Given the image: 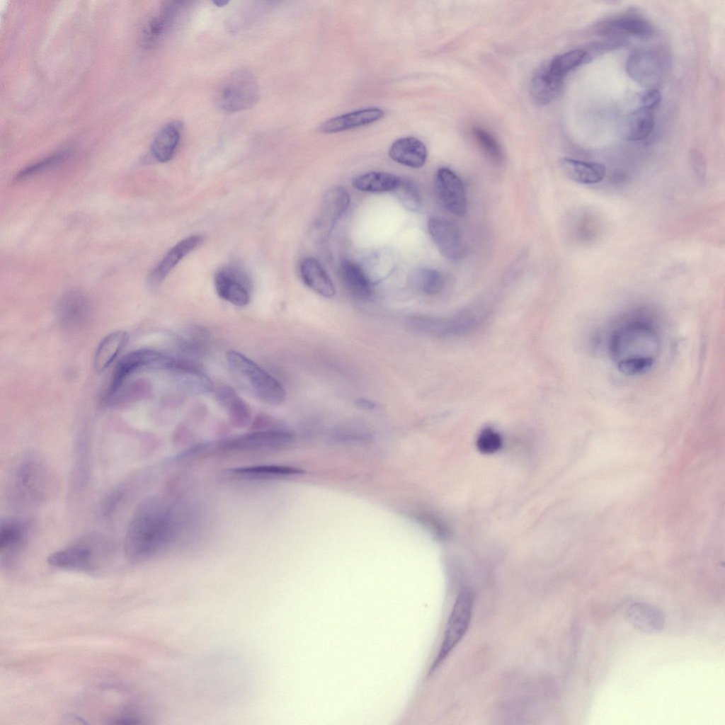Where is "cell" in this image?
<instances>
[{
	"label": "cell",
	"mask_w": 725,
	"mask_h": 725,
	"mask_svg": "<svg viewBox=\"0 0 725 725\" xmlns=\"http://www.w3.org/2000/svg\"><path fill=\"white\" fill-rule=\"evenodd\" d=\"M416 281L419 288L429 295L439 293L444 284L441 273L432 268H422L417 271Z\"/></svg>",
	"instance_id": "obj_39"
},
{
	"label": "cell",
	"mask_w": 725,
	"mask_h": 725,
	"mask_svg": "<svg viewBox=\"0 0 725 725\" xmlns=\"http://www.w3.org/2000/svg\"><path fill=\"white\" fill-rule=\"evenodd\" d=\"M661 93L657 89L648 90L641 98L642 107L651 110L661 101Z\"/></svg>",
	"instance_id": "obj_44"
},
{
	"label": "cell",
	"mask_w": 725,
	"mask_h": 725,
	"mask_svg": "<svg viewBox=\"0 0 725 725\" xmlns=\"http://www.w3.org/2000/svg\"><path fill=\"white\" fill-rule=\"evenodd\" d=\"M356 404L358 407L365 409H373L375 407V404L374 402L365 399H358L356 402Z\"/></svg>",
	"instance_id": "obj_46"
},
{
	"label": "cell",
	"mask_w": 725,
	"mask_h": 725,
	"mask_svg": "<svg viewBox=\"0 0 725 725\" xmlns=\"http://www.w3.org/2000/svg\"><path fill=\"white\" fill-rule=\"evenodd\" d=\"M401 205L410 211H417L421 206V198L416 184L406 178H401L393 190Z\"/></svg>",
	"instance_id": "obj_38"
},
{
	"label": "cell",
	"mask_w": 725,
	"mask_h": 725,
	"mask_svg": "<svg viewBox=\"0 0 725 725\" xmlns=\"http://www.w3.org/2000/svg\"><path fill=\"white\" fill-rule=\"evenodd\" d=\"M181 132L182 124L179 121H171L164 125L157 132L151 145L154 159L161 163L171 159L179 144Z\"/></svg>",
	"instance_id": "obj_28"
},
{
	"label": "cell",
	"mask_w": 725,
	"mask_h": 725,
	"mask_svg": "<svg viewBox=\"0 0 725 725\" xmlns=\"http://www.w3.org/2000/svg\"><path fill=\"white\" fill-rule=\"evenodd\" d=\"M294 433L282 427L255 430L253 432L226 439L219 443V449L231 452H252L279 450L290 445Z\"/></svg>",
	"instance_id": "obj_8"
},
{
	"label": "cell",
	"mask_w": 725,
	"mask_h": 725,
	"mask_svg": "<svg viewBox=\"0 0 725 725\" xmlns=\"http://www.w3.org/2000/svg\"><path fill=\"white\" fill-rule=\"evenodd\" d=\"M563 79L552 72L547 64L540 68L531 82L530 92L533 101L541 105L550 103L559 94Z\"/></svg>",
	"instance_id": "obj_27"
},
{
	"label": "cell",
	"mask_w": 725,
	"mask_h": 725,
	"mask_svg": "<svg viewBox=\"0 0 725 725\" xmlns=\"http://www.w3.org/2000/svg\"><path fill=\"white\" fill-rule=\"evenodd\" d=\"M304 283L316 293L324 297L335 295L336 288L321 263L314 258H304L299 268Z\"/></svg>",
	"instance_id": "obj_29"
},
{
	"label": "cell",
	"mask_w": 725,
	"mask_h": 725,
	"mask_svg": "<svg viewBox=\"0 0 725 725\" xmlns=\"http://www.w3.org/2000/svg\"><path fill=\"white\" fill-rule=\"evenodd\" d=\"M91 474V453L88 440L80 439L73 453L69 481V491L74 497L80 496L86 489Z\"/></svg>",
	"instance_id": "obj_20"
},
{
	"label": "cell",
	"mask_w": 725,
	"mask_h": 725,
	"mask_svg": "<svg viewBox=\"0 0 725 725\" xmlns=\"http://www.w3.org/2000/svg\"><path fill=\"white\" fill-rule=\"evenodd\" d=\"M214 3L217 6H225L228 3V1H227L220 0V1H214Z\"/></svg>",
	"instance_id": "obj_47"
},
{
	"label": "cell",
	"mask_w": 725,
	"mask_h": 725,
	"mask_svg": "<svg viewBox=\"0 0 725 725\" xmlns=\"http://www.w3.org/2000/svg\"><path fill=\"white\" fill-rule=\"evenodd\" d=\"M474 595L463 590L458 595L445 627L439 653L430 671L433 672L465 634L472 618Z\"/></svg>",
	"instance_id": "obj_9"
},
{
	"label": "cell",
	"mask_w": 725,
	"mask_h": 725,
	"mask_svg": "<svg viewBox=\"0 0 725 725\" xmlns=\"http://www.w3.org/2000/svg\"><path fill=\"white\" fill-rule=\"evenodd\" d=\"M472 133L479 145L491 160L496 163L503 161V152L493 136L480 127H474Z\"/></svg>",
	"instance_id": "obj_40"
},
{
	"label": "cell",
	"mask_w": 725,
	"mask_h": 725,
	"mask_svg": "<svg viewBox=\"0 0 725 725\" xmlns=\"http://www.w3.org/2000/svg\"><path fill=\"white\" fill-rule=\"evenodd\" d=\"M32 532V523L21 517H11L0 523V560L1 566L13 565L26 549Z\"/></svg>",
	"instance_id": "obj_11"
},
{
	"label": "cell",
	"mask_w": 725,
	"mask_h": 725,
	"mask_svg": "<svg viewBox=\"0 0 725 725\" xmlns=\"http://www.w3.org/2000/svg\"><path fill=\"white\" fill-rule=\"evenodd\" d=\"M384 115V110L379 108L360 109L330 118L323 122L319 130L326 134L339 132L372 124Z\"/></svg>",
	"instance_id": "obj_21"
},
{
	"label": "cell",
	"mask_w": 725,
	"mask_h": 725,
	"mask_svg": "<svg viewBox=\"0 0 725 725\" xmlns=\"http://www.w3.org/2000/svg\"><path fill=\"white\" fill-rule=\"evenodd\" d=\"M604 31L608 33L625 34L646 38L652 35L653 28L644 18L629 15L608 21L604 26Z\"/></svg>",
	"instance_id": "obj_36"
},
{
	"label": "cell",
	"mask_w": 725,
	"mask_h": 725,
	"mask_svg": "<svg viewBox=\"0 0 725 725\" xmlns=\"http://www.w3.org/2000/svg\"><path fill=\"white\" fill-rule=\"evenodd\" d=\"M564 173L570 180L584 185L595 184L605 177L606 169L603 164L564 158L560 161Z\"/></svg>",
	"instance_id": "obj_30"
},
{
	"label": "cell",
	"mask_w": 725,
	"mask_h": 725,
	"mask_svg": "<svg viewBox=\"0 0 725 725\" xmlns=\"http://www.w3.org/2000/svg\"><path fill=\"white\" fill-rule=\"evenodd\" d=\"M340 275L346 290L355 297L366 300L373 294L372 281L358 263L344 259L340 265Z\"/></svg>",
	"instance_id": "obj_26"
},
{
	"label": "cell",
	"mask_w": 725,
	"mask_h": 725,
	"mask_svg": "<svg viewBox=\"0 0 725 725\" xmlns=\"http://www.w3.org/2000/svg\"><path fill=\"white\" fill-rule=\"evenodd\" d=\"M258 97V86L253 74L246 69H239L219 83L213 101L221 110L236 113L252 108Z\"/></svg>",
	"instance_id": "obj_6"
},
{
	"label": "cell",
	"mask_w": 725,
	"mask_h": 725,
	"mask_svg": "<svg viewBox=\"0 0 725 725\" xmlns=\"http://www.w3.org/2000/svg\"><path fill=\"white\" fill-rule=\"evenodd\" d=\"M166 371L171 373L177 384L188 393L202 394L212 390L213 384L208 376L190 362L173 358Z\"/></svg>",
	"instance_id": "obj_18"
},
{
	"label": "cell",
	"mask_w": 725,
	"mask_h": 725,
	"mask_svg": "<svg viewBox=\"0 0 725 725\" xmlns=\"http://www.w3.org/2000/svg\"><path fill=\"white\" fill-rule=\"evenodd\" d=\"M400 178L382 171H371L355 177L353 186L359 190L370 193H383L394 190Z\"/></svg>",
	"instance_id": "obj_35"
},
{
	"label": "cell",
	"mask_w": 725,
	"mask_h": 725,
	"mask_svg": "<svg viewBox=\"0 0 725 725\" xmlns=\"http://www.w3.org/2000/svg\"><path fill=\"white\" fill-rule=\"evenodd\" d=\"M627 621L636 629L647 634L661 632L665 624V617L658 607L644 603H634L626 610Z\"/></svg>",
	"instance_id": "obj_22"
},
{
	"label": "cell",
	"mask_w": 725,
	"mask_h": 725,
	"mask_svg": "<svg viewBox=\"0 0 725 725\" xmlns=\"http://www.w3.org/2000/svg\"><path fill=\"white\" fill-rule=\"evenodd\" d=\"M181 524L176 508L163 498L149 496L132 513L124 540V553L132 562L147 560L175 541Z\"/></svg>",
	"instance_id": "obj_1"
},
{
	"label": "cell",
	"mask_w": 725,
	"mask_h": 725,
	"mask_svg": "<svg viewBox=\"0 0 725 725\" xmlns=\"http://www.w3.org/2000/svg\"><path fill=\"white\" fill-rule=\"evenodd\" d=\"M215 287L222 299L235 306H246L251 300L250 280L239 268L228 266L219 270L215 277Z\"/></svg>",
	"instance_id": "obj_13"
},
{
	"label": "cell",
	"mask_w": 725,
	"mask_h": 725,
	"mask_svg": "<svg viewBox=\"0 0 725 725\" xmlns=\"http://www.w3.org/2000/svg\"><path fill=\"white\" fill-rule=\"evenodd\" d=\"M202 239L200 235H193L174 246L153 269L149 278V285H159L184 256L202 243Z\"/></svg>",
	"instance_id": "obj_23"
},
{
	"label": "cell",
	"mask_w": 725,
	"mask_h": 725,
	"mask_svg": "<svg viewBox=\"0 0 725 725\" xmlns=\"http://www.w3.org/2000/svg\"><path fill=\"white\" fill-rule=\"evenodd\" d=\"M181 7V2L168 1L147 19L140 33V41L145 49L157 46L171 28Z\"/></svg>",
	"instance_id": "obj_14"
},
{
	"label": "cell",
	"mask_w": 725,
	"mask_h": 725,
	"mask_svg": "<svg viewBox=\"0 0 725 725\" xmlns=\"http://www.w3.org/2000/svg\"><path fill=\"white\" fill-rule=\"evenodd\" d=\"M349 204L350 196L346 189L335 186L327 190L323 197L321 210L314 223V237L317 241H322L329 236Z\"/></svg>",
	"instance_id": "obj_12"
},
{
	"label": "cell",
	"mask_w": 725,
	"mask_h": 725,
	"mask_svg": "<svg viewBox=\"0 0 725 725\" xmlns=\"http://www.w3.org/2000/svg\"><path fill=\"white\" fill-rule=\"evenodd\" d=\"M501 435L491 428H484L478 435L476 445L478 449L484 453H493L501 446Z\"/></svg>",
	"instance_id": "obj_42"
},
{
	"label": "cell",
	"mask_w": 725,
	"mask_h": 725,
	"mask_svg": "<svg viewBox=\"0 0 725 725\" xmlns=\"http://www.w3.org/2000/svg\"><path fill=\"white\" fill-rule=\"evenodd\" d=\"M129 334L124 331H114L99 343L94 355L93 366L97 372L104 371L127 344Z\"/></svg>",
	"instance_id": "obj_33"
},
{
	"label": "cell",
	"mask_w": 725,
	"mask_h": 725,
	"mask_svg": "<svg viewBox=\"0 0 725 725\" xmlns=\"http://www.w3.org/2000/svg\"><path fill=\"white\" fill-rule=\"evenodd\" d=\"M654 118L651 110L641 107L630 113L622 124L623 137L629 141L647 138L654 128Z\"/></svg>",
	"instance_id": "obj_34"
},
{
	"label": "cell",
	"mask_w": 725,
	"mask_h": 725,
	"mask_svg": "<svg viewBox=\"0 0 725 725\" xmlns=\"http://www.w3.org/2000/svg\"><path fill=\"white\" fill-rule=\"evenodd\" d=\"M428 232L440 253L450 260H458L464 254V244L458 227L451 221L431 217L428 221Z\"/></svg>",
	"instance_id": "obj_15"
},
{
	"label": "cell",
	"mask_w": 725,
	"mask_h": 725,
	"mask_svg": "<svg viewBox=\"0 0 725 725\" xmlns=\"http://www.w3.org/2000/svg\"><path fill=\"white\" fill-rule=\"evenodd\" d=\"M141 476L140 474L132 475L110 490L100 502L99 516L103 519H109L117 513L133 495Z\"/></svg>",
	"instance_id": "obj_31"
},
{
	"label": "cell",
	"mask_w": 725,
	"mask_h": 725,
	"mask_svg": "<svg viewBox=\"0 0 725 725\" xmlns=\"http://www.w3.org/2000/svg\"><path fill=\"white\" fill-rule=\"evenodd\" d=\"M485 317L480 310H466L447 316L426 315L409 319L411 328L421 333L435 337H457L470 333L481 324Z\"/></svg>",
	"instance_id": "obj_7"
},
{
	"label": "cell",
	"mask_w": 725,
	"mask_h": 725,
	"mask_svg": "<svg viewBox=\"0 0 725 725\" xmlns=\"http://www.w3.org/2000/svg\"><path fill=\"white\" fill-rule=\"evenodd\" d=\"M67 156V153L66 152H61L52 155L22 169L16 176L14 180L18 181L33 176V175L60 164L66 159Z\"/></svg>",
	"instance_id": "obj_41"
},
{
	"label": "cell",
	"mask_w": 725,
	"mask_h": 725,
	"mask_svg": "<svg viewBox=\"0 0 725 725\" xmlns=\"http://www.w3.org/2000/svg\"><path fill=\"white\" fill-rule=\"evenodd\" d=\"M113 549L110 542L98 535H89L50 554L47 564L55 568L91 572Z\"/></svg>",
	"instance_id": "obj_5"
},
{
	"label": "cell",
	"mask_w": 725,
	"mask_h": 725,
	"mask_svg": "<svg viewBox=\"0 0 725 725\" xmlns=\"http://www.w3.org/2000/svg\"><path fill=\"white\" fill-rule=\"evenodd\" d=\"M689 159L697 176L702 178L706 172V161L703 154L697 149H692L689 154Z\"/></svg>",
	"instance_id": "obj_43"
},
{
	"label": "cell",
	"mask_w": 725,
	"mask_h": 725,
	"mask_svg": "<svg viewBox=\"0 0 725 725\" xmlns=\"http://www.w3.org/2000/svg\"><path fill=\"white\" fill-rule=\"evenodd\" d=\"M57 314L60 324L66 329H74L84 326L91 314L89 299L81 292L72 291L59 302Z\"/></svg>",
	"instance_id": "obj_19"
},
{
	"label": "cell",
	"mask_w": 725,
	"mask_h": 725,
	"mask_svg": "<svg viewBox=\"0 0 725 725\" xmlns=\"http://www.w3.org/2000/svg\"><path fill=\"white\" fill-rule=\"evenodd\" d=\"M302 470L282 464H256L231 468L226 474L232 477L244 480L281 479L302 474Z\"/></svg>",
	"instance_id": "obj_24"
},
{
	"label": "cell",
	"mask_w": 725,
	"mask_h": 725,
	"mask_svg": "<svg viewBox=\"0 0 725 725\" xmlns=\"http://www.w3.org/2000/svg\"><path fill=\"white\" fill-rule=\"evenodd\" d=\"M608 348L612 362L621 372L637 375L646 372L656 363L661 341L649 322L636 319L625 322L612 332Z\"/></svg>",
	"instance_id": "obj_2"
},
{
	"label": "cell",
	"mask_w": 725,
	"mask_h": 725,
	"mask_svg": "<svg viewBox=\"0 0 725 725\" xmlns=\"http://www.w3.org/2000/svg\"><path fill=\"white\" fill-rule=\"evenodd\" d=\"M436 186L444 207L455 215L462 216L466 212L467 202L459 178L450 169L441 168L437 173Z\"/></svg>",
	"instance_id": "obj_17"
},
{
	"label": "cell",
	"mask_w": 725,
	"mask_h": 725,
	"mask_svg": "<svg viewBox=\"0 0 725 725\" xmlns=\"http://www.w3.org/2000/svg\"><path fill=\"white\" fill-rule=\"evenodd\" d=\"M229 370L239 386L257 400L278 405L286 394L282 384L244 354L229 350L226 355Z\"/></svg>",
	"instance_id": "obj_4"
},
{
	"label": "cell",
	"mask_w": 725,
	"mask_h": 725,
	"mask_svg": "<svg viewBox=\"0 0 725 725\" xmlns=\"http://www.w3.org/2000/svg\"><path fill=\"white\" fill-rule=\"evenodd\" d=\"M139 720L138 718L132 715H123L114 718L112 723L116 724H137L140 723Z\"/></svg>",
	"instance_id": "obj_45"
},
{
	"label": "cell",
	"mask_w": 725,
	"mask_h": 725,
	"mask_svg": "<svg viewBox=\"0 0 725 725\" xmlns=\"http://www.w3.org/2000/svg\"><path fill=\"white\" fill-rule=\"evenodd\" d=\"M388 153L394 161L413 169L423 166L428 156L426 145L413 137L396 140L391 145Z\"/></svg>",
	"instance_id": "obj_25"
},
{
	"label": "cell",
	"mask_w": 725,
	"mask_h": 725,
	"mask_svg": "<svg viewBox=\"0 0 725 725\" xmlns=\"http://www.w3.org/2000/svg\"><path fill=\"white\" fill-rule=\"evenodd\" d=\"M662 69L659 57L651 50H640L633 53L626 64L628 75L648 90L657 89L661 81Z\"/></svg>",
	"instance_id": "obj_16"
},
{
	"label": "cell",
	"mask_w": 725,
	"mask_h": 725,
	"mask_svg": "<svg viewBox=\"0 0 725 725\" xmlns=\"http://www.w3.org/2000/svg\"><path fill=\"white\" fill-rule=\"evenodd\" d=\"M171 357L160 352L142 349L133 351L118 363L111 377L105 399L109 401L124 382L135 373L147 369L166 370Z\"/></svg>",
	"instance_id": "obj_10"
},
{
	"label": "cell",
	"mask_w": 725,
	"mask_h": 725,
	"mask_svg": "<svg viewBox=\"0 0 725 725\" xmlns=\"http://www.w3.org/2000/svg\"><path fill=\"white\" fill-rule=\"evenodd\" d=\"M587 57V52L577 49L555 57L549 64V69L561 77L582 64Z\"/></svg>",
	"instance_id": "obj_37"
},
{
	"label": "cell",
	"mask_w": 725,
	"mask_h": 725,
	"mask_svg": "<svg viewBox=\"0 0 725 725\" xmlns=\"http://www.w3.org/2000/svg\"><path fill=\"white\" fill-rule=\"evenodd\" d=\"M50 476L45 460L37 453L22 455L14 462L6 479L7 502L15 510L41 506L50 491Z\"/></svg>",
	"instance_id": "obj_3"
},
{
	"label": "cell",
	"mask_w": 725,
	"mask_h": 725,
	"mask_svg": "<svg viewBox=\"0 0 725 725\" xmlns=\"http://www.w3.org/2000/svg\"><path fill=\"white\" fill-rule=\"evenodd\" d=\"M215 393L217 401L227 412L234 426L244 428L250 424L251 416L249 408L233 389L223 386L219 387Z\"/></svg>",
	"instance_id": "obj_32"
}]
</instances>
